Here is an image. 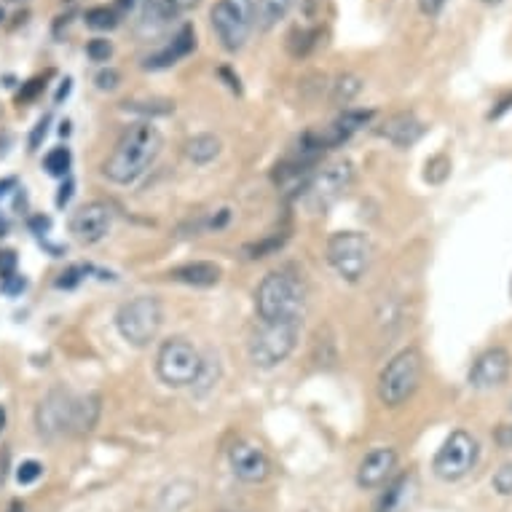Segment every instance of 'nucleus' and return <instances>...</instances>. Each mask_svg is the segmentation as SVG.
<instances>
[{"instance_id": "obj_1", "label": "nucleus", "mask_w": 512, "mask_h": 512, "mask_svg": "<svg viewBox=\"0 0 512 512\" xmlns=\"http://www.w3.org/2000/svg\"><path fill=\"white\" fill-rule=\"evenodd\" d=\"M161 148H164V137L156 126L145 124V121L129 126L102 164V172L118 185L135 183L153 167V161L159 159Z\"/></svg>"}, {"instance_id": "obj_2", "label": "nucleus", "mask_w": 512, "mask_h": 512, "mask_svg": "<svg viewBox=\"0 0 512 512\" xmlns=\"http://www.w3.org/2000/svg\"><path fill=\"white\" fill-rule=\"evenodd\" d=\"M306 306V285L293 271H271L255 290V309L261 322L301 319Z\"/></svg>"}, {"instance_id": "obj_3", "label": "nucleus", "mask_w": 512, "mask_h": 512, "mask_svg": "<svg viewBox=\"0 0 512 512\" xmlns=\"http://www.w3.org/2000/svg\"><path fill=\"white\" fill-rule=\"evenodd\" d=\"M421 373H424V360L416 346H408L403 352H397L387 362V368L378 376V397L387 408H400L413 397L419 389Z\"/></svg>"}, {"instance_id": "obj_4", "label": "nucleus", "mask_w": 512, "mask_h": 512, "mask_svg": "<svg viewBox=\"0 0 512 512\" xmlns=\"http://www.w3.org/2000/svg\"><path fill=\"white\" fill-rule=\"evenodd\" d=\"M301 336V319H287V322H261L250 338V360L255 368L271 370L295 352Z\"/></svg>"}, {"instance_id": "obj_5", "label": "nucleus", "mask_w": 512, "mask_h": 512, "mask_svg": "<svg viewBox=\"0 0 512 512\" xmlns=\"http://www.w3.org/2000/svg\"><path fill=\"white\" fill-rule=\"evenodd\" d=\"M164 322V309L159 298L153 295H137L132 301H126L116 314V328L129 346L143 349L151 341H156Z\"/></svg>"}, {"instance_id": "obj_6", "label": "nucleus", "mask_w": 512, "mask_h": 512, "mask_svg": "<svg viewBox=\"0 0 512 512\" xmlns=\"http://www.w3.org/2000/svg\"><path fill=\"white\" fill-rule=\"evenodd\" d=\"M354 183V164L352 161H333L328 167L309 177V183L303 185L301 202L309 212L330 210L338 199H344L346 191Z\"/></svg>"}, {"instance_id": "obj_7", "label": "nucleus", "mask_w": 512, "mask_h": 512, "mask_svg": "<svg viewBox=\"0 0 512 512\" xmlns=\"http://www.w3.org/2000/svg\"><path fill=\"white\" fill-rule=\"evenodd\" d=\"M204 357L196 352V346L185 338H169L156 354V373L172 389L194 387L202 373Z\"/></svg>"}, {"instance_id": "obj_8", "label": "nucleus", "mask_w": 512, "mask_h": 512, "mask_svg": "<svg viewBox=\"0 0 512 512\" xmlns=\"http://www.w3.org/2000/svg\"><path fill=\"white\" fill-rule=\"evenodd\" d=\"M212 30L226 51H239L255 27V0H218L210 11Z\"/></svg>"}, {"instance_id": "obj_9", "label": "nucleus", "mask_w": 512, "mask_h": 512, "mask_svg": "<svg viewBox=\"0 0 512 512\" xmlns=\"http://www.w3.org/2000/svg\"><path fill=\"white\" fill-rule=\"evenodd\" d=\"M373 261L370 239L360 231H338L328 242V263L346 282H360Z\"/></svg>"}, {"instance_id": "obj_10", "label": "nucleus", "mask_w": 512, "mask_h": 512, "mask_svg": "<svg viewBox=\"0 0 512 512\" xmlns=\"http://www.w3.org/2000/svg\"><path fill=\"white\" fill-rule=\"evenodd\" d=\"M478 454V440H475L470 432L456 429V432H451L448 440L440 445V451L435 454V462H432V470H435V475L440 480L454 483V480H462L464 475H470L472 467L478 464Z\"/></svg>"}, {"instance_id": "obj_11", "label": "nucleus", "mask_w": 512, "mask_h": 512, "mask_svg": "<svg viewBox=\"0 0 512 512\" xmlns=\"http://www.w3.org/2000/svg\"><path fill=\"white\" fill-rule=\"evenodd\" d=\"M73 405H76V397L70 392L51 389L38 405V411H35L38 432L43 437H51V440L62 435H73Z\"/></svg>"}, {"instance_id": "obj_12", "label": "nucleus", "mask_w": 512, "mask_h": 512, "mask_svg": "<svg viewBox=\"0 0 512 512\" xmlns=\"http://www.w3.org/2000/svg\"><path fill=\"white\" fill-rule=\"evenodd\" d=\"M510 368V352H507L504 346H491V349H486V352L480 354L478 360L472 362L467 381H470L472 389L502 387L504 381H507V376H510Z\"/></svg>"}, {"instance_id": "obj_13", "label": "nucleus", "mask_w": 512, "mask_h": 512, "mask_svg": "<svg viewBox=\"0 0 512 512\" xmlns=\"http://www.w3.org/2000/svg\"><path fill=\"white\" fill-rule=\"evenodd\" d=\"M110 228H113V207L105 202L84 204L70 220V231L84 244L102 242L110 234Z\"/></svg>"}, {"instance_id": "obj_14", "label": "nucleus", "mask_w": 512, "mask_h": 512, "mask_svg": "<svg viewBox=\"0 0 512 512\" xmlns=\"http://www.w3.org/2000/svg\"><path fill=\"white\" fill-rule=\"evenodd\" d=\"M228 462H231V470H234L236 478L244 480V483H263L271 472L269 456L263 454V448H258L255 443H247V440H239V443L231 445Z\"/></svg>"}, {"instance_id": "obj_15", "label": "nucleus", "mask_w": 512, "mask_h": 512, "mask_svg": "<svg viewBox=\"0 0 512 512\" xmlns=\"http://www.w3.org/2000/svg\"><path fill=\"white\" fill-rule=\"evenodd\" d=\"M397 467V454L392 448H376L370 451L365 459L360 462V470H357V486L370 491V488H381L392 478V472Z\"/></svg>"}, {"instance_id": "obj_16", "label": "nucleus", "mask_w": 512, "mask_h": 512, "mask_svg": "<svg viewBox=\"0 0 512 512\" xmlns=\"http://www.w3.org/2000/svg\"><path fill=\"white\" fill-rule=\"evenodd\" d=\"M376 132L392 145H397V148H411L424 137L427 126L421 124L413 113H395V116H389L384 124L378 126Z\"/></svg>"}, {"instance_id": "obj_17", "label": "nucleus", "mask_w": 512, "mask_h": 512, "mask_svg": "<svg viewBox=\"0 0 512 512\" xmlns=\"http://www.w3.org/2000/svg\"><path fill=\"white\" fill-rule=\"evenodd\" d=\"M196 49V33L194 27L191 25H183L180 27V33L172 38V41L164 46V49H159L153 57H148L143 62L145 70H167L172 68V65H177L180 59L188 57L191 51Z\"/></svg>"}, {"instance_id": "obj_18", "label": "nucleus", "mask_w": 512, "mask_h": 512, "mask_svg": "<svg viewBox=\"0 0 512 512\" xmlns=\"http://www.w3.org/2000/svg\"><path fill=\"white\" fill-rule=\"evenodd\" d=\"M413 488H416V478L413 475H400L387 486V491L381 494L376 504V512H405V507L411 504Z\"/></svg>"}, {"instance_id": "obj_19", "label": "nucleus", "mask_w": 512, "mask_h": 512, "mask_svg": "<svg viewBox=\"0 0 512 512\" xmlns=\"http://www.w3.org/2000/svg\"><path fill=\"white\" fill-rule=\"evenodd\" d=\"M220 266L210 261H196V263H185L180 269H175L169 277L175 279V282H183V285L191 287H212L220 282Z\"/></svg>"}, {"instance_id": "obj_20", "label": "nucleus", "mask_w": 512, "mask_h": 512, "mask_svg": "<svg viewBox=\"0 0 512 512\" xmlns=\"http://www.w3.org/2000/svg\"><path fill=\"white\" fill-rule=\"evenodd\" d=\"M177 17H180V11L175 9L172 0H140V25H143V30L156 33V30L167 27Z\"/></svg>"}, {"instance_id": "obj_21", "label": "nucleus", "mask_w": 512, "mask_h": 512, "mask_svg": "<svg viewBox=\"0 0 512 512\" xmlns=\"http://www.w3.org/2000/svg\"><path fill=\"white\" fill-rule=\"evenodd\" d=\"M97 419H100V397H76V405H73V435L92 432L97 427Z\"/></svg>"}, {"instance_id": "obj_22", "label": "nucleus", "mask_w": 512, "mask_h": 512, "mask_svg": "<svg viewBox=\"0 0 512 512\" xmlns=\"http://www.w3.org/2000/svg\"><path fill=\"white\" fill-rule=\"evenodd\" d=\"M295 0H255V25L261 30H274L290 14Z\"/></svg>"}, {"instance_id": "obj_23", "label": "nucleus", "mask_w": 512, "mask_h": 512, "mask_svg": "<svg viewBox=\"0 0 512 512\" xmlns=\"http://www.w3.org/2000/svg\"><path fill=\"white\" fill-rule=\"evenodd\" d=\"M220 140L215 135H196L185 143V159L194 164H210L212 159H218Z\"/></svg>"}, {"instance_id": "obj_24", "label": "nucleus", "mask_w": 512, "mask_h": 512, "mask_svg": "<svg viewBox=\"0 0 512 512\" xmlns=\"http://www.w3.org/2000/svg\"><path fill=\"white\" fill-rule=\"evenodd\" d=\"M362 92V81L352 73H344V76L336 78V84H333V94H330V100L336 102V105H349V102Z\"/></svg>"}, {"instance_id": "obj_25", "label": "nucleus", "mask_w": 512, "mask_h": 512, "mask_svg": "<svg viewBox=\"0 0 512 512\" xmlns=\"http://www.w3.org/2000/svg\"><path fill=\"white\" fill-rule=\"evenodd\" d=\"M121 22V14L116 9H108V6H94V9L86 11V25L92 30H113Z\"/></svg>"}, {"instance_id": "obj_26", "label": "nucleus", "mask_w": 512, "mask_h": 512, "mask_svg": "<svg viewBox=\"0 0 512 512\" xmlns=\"http://www.w3.org/2000/svg\"><path fill=\"white\" fill-rule=\"evenodd\" d=\"M70 161H73V156H70L68 148H54L51 153H46V161H43V167H46V172L54 177H65L68 175L70 169Z\"/></svg>"}, {"instance_id": "obj_27", "label": "nucleus", "mask_w": 512, "mask_h": 512, "mask_svg": "<svg viewBox=\"0 0 512 512\" xmlns=\"http://www.w3.org/2000/svg\"><path fill=\"white\" fill-rule=\"evenodd\" d=\"M448 175H451V161H448L445 153H440V156L427 161V172H424V177H427L429 183H443Z\"/></svg>"}, {"instance_id": "obj_28", "label": "nucleus", "mask_w": 512, "mask_h": 512, "mask_svg": "<svg viewBox=\"0 0 512 512\" xmlns=\"http://www.w3.org/2000/svg\"><path fill=\"white\" fill-rule=\"evenodd\" d=\"M285 242H287V234L271 236V239H266V242L250 244V247H247V258H252V261H255V258H266L269 252L279 250V247H282Z\"/></svg>"}, {"instance_id": "obj_29", "label": "nucleus", "mask_w": 512, "mask_h": 512, "mask_svg": "<svg viewBox=\"0 0 512 512\" xmlns=\"http://www.w3.org/2000/svg\"><path fill=\"white\" fill-rule=\"evenodd\" d=\"M41 475H43V464L33 462V459H30V462L19 464L17 480L22 483V486H30V483H35V480L41 478Z\"/></svg>"}, {"instance_id": "obj_30", "label": "nucleus", "mask_w": 512, "mask_h": 512, "mask_svg": "<svg viewBox=\"0 0 512 512\" xmlns=\"http://www.w3.org/2000/svg\"><path fill=\"white\" fill-rule=\"evenodd\" d=\"M86 54H89L94 62H108L110 54H113V46H110V41H105V38H94V41H89V46H86Z\"/></svg>"}, {"instance_id": "obj_31", "label": "nucleus", "mask_w": 512, "mask_h": 512, "mask_svg": "<svg viewBox=\"0 0 512 512\" xmlns=\"http://www.w3.org/2000/svg\"><path fill=\"white\" fill-rule=\"evenodd\" d=\"M494 488L499 491L502 496H510L512 494V464H504L502 470H496L494 475Z\"/></svg>"}, {"instance_id": "obj_32", "label": "nucleus", "mask_w": 512, "mask_h": 512, "mask_svg": "<svg viewBox=\"0 0 512 512\" xmlns=\"http://www.w3.org/2000/svg\"><path fill=\"white\" fill-rule=\"evenodd\" d=\"M94 81H97V89H102V92H113V89L118 86V81H121V76H118L113 68H108V70H100Z\"/></svg>"}, {"instance_id": "obj_33", "label": "nucleus", "mask_w": 512, "mask_h": 512, "mask_svg": "<svg viewBox=\"0 0 512 512\" xmlns=\"http://www.w3.org/2000/svg\"><path fill=\"white\" fill-rule=\"evenodd\" d=\"M445 3H448V0H419V9L424 17H437V14L445 9Z\"/></svg>"}, {"instance_id": "obj_34", "label": "nucleus", "mask_w": 512, "mask_h": 512, "mask_svg": "<svg viewBox=\"0 0 512 512\" xmlns=\"http://www.w3.org/2000/svg\"><path fill=\"white\" fill-rule=\"evenodd\" d=\"M86 269H68L62 277L57 279V287H76L78 282H81V277L78 274H84Z\"/></svg>"}, {"instance_id": "obj_35", "label": "nucleus", "mask_w": 512, "mask_h": 512, "mask_svg": "<svg viewBox=\"0 0 512 512\" xmlns=\"http://www.w3.org/2000/svg\"><path fill=\"white\" fill-rule=\"evenodd\" d=\"M43 86H46V81H43V78H33V81H30V84H27V89L22 94H19V102H27V100H33L35 94L41 92Z\"/></svg>"}, {"instance_id": "obj_36", "label": "nucleus", "mask_w": 512, "mask_h": 512, "mask_svg": "<svg viewBox=\"0 0 512 512\" xmlns=\"http://www.w3.org/2000/svg\"><path fill=\"white\" fill-rule=\"evenodd\" d=\"M3 290L11 295L19 293V290H25V279L17 277V274H9V277H6V282H3Z\"/></svg>"}, {"instance_id": "obj_37", "label": "nucleus", "mask_w": 512, "mask_h": 512, "mask_svg": "<svg viewBox=\"0 0 512 512\" xmlns=\"http://www.w3.org/2000/svg\"><path fill=\"white\" fill-rule=\"evenodd\" d=\"M46 126H49V118H43L41 124H38V129H35V135L30 137V151H35L38 143H41V137H46Z\"/></svg>"}, {"instance_id": "obj_38", "label": "nucleus", "mask_w": 512, "mask_h": 512, "mask_svg": "<svg viewBox=\"0 0 512 512\" xmlns=\"http://www.w3.org/2000/svg\"><path fill=\"white\" fill-rule=\"evenodd\" d=\"M496 440L504 445V448H512V427H502L496 432Z\"/></svg>"}, {"instance_id": "obj_39", "label": "nucleus", "mask_w": 512, "mask_h": 512, "mask_svg": "<svg viewBox=\"0 0 512 512\" xmlns=\"http://www.w3.org/2000/svg\"><path fill=\"white\" fill-rule=\"evenodd\" d=\"M59 191H62V194H59L57 204H59V207H65V204H68V199H70V194H73V180H68V183L62 185Z\"/></svg>"}, {"instance_id": "obj_40", "label": "nucleus", "mask_w": 512, "mask_h": 512, "mask_svg": "<svg viewBox=\"0 0 512 512\" xmlns=\"http://www.w3.org/2000/svg\"><path fill=\"white\" fill-rule=\"evenodd\" d=\"M172 3H175V9L180 11V14H183V11L194 9V6H196V3H199V0H172Z\"/></svg>"}, {"instance_id": "obj_41", "label": "nucleus", "mask_w": 512, "mask_h": 512, "mask_svg": "<svg viewBox=\"0 0 512 512\" xmlns=\"http://www.w3.org/2000/svg\"><path fill=\"white\" fill-rule=\"evenodd\" d=\"M137 3H140V0H118L116 11H118V14H121V11H132Z\"/></svg>"}, {"instance_id": "obj_42", "label": "nucleus", "mask_w": 512, "mask_h": 512, "mask_svg": "<svg viewBox=\"0 0 512 512\" xmlns=\"http://www.w3.org/2000/svg\"><path fill=\"white\" fill-rule=\"evenodd\" d=\"M33 228H35V231H46V228H49V220H46V218H35L33 220Z\"/></svg>"}, {"instance_id": "obj_43", "label": "nucleus", "mask_w": 512, "mask_h": 512, "mask_svg": "<svg viewBox=\"0 0 512 512\" xmlns=\"http://www.w3.org/2000/svg\"><path fill=\"white\" fill-rule=\"evenodd\" d=\"M68 92H70V78H65V86H62V89H59V94H57V102L62 100V97H68Z\"/></svg>"}, {"instance_id": "obj_44", "label": "nucleus", "mask_w": 512, "mask_h": 512, "mask_svg": "<svg viewBox=\"0 0 512 512\" xmlns=\"http://www.w3.org/2000/svg\"><path fill=\"white\" fill-rule=\"evenodd\" d=\"M11 185H17V183H14V180H3V183H0V196L6 194V188H11Z\"/></svg>"}, {"instance_id": "obj_45", "label": "nucleus", "mask_w": 512, "mask_h": 512, "mask_svg": "<svg viewBox=\"0 0 512 512\" xmlns=\"http://www.w3.org/2000/svg\"><path fill=\"white\" fill-rule=\"evenodd\" d=\"M3 427H6V411L0 408V432H3Z\"/></svg>"}, {"instance_id": "obj_46", "label": "nucleus", "mask_w": 512, "mask_h": 512, "mask_svg": "<svg viewBox=\"0 0 512 512\" xmlns=\"http://www.w3.org/2000/svg\"><path fill=\"white\" fill-rule=\"evenodd\" d=\"M3 234H6V220L0 218V236H3Z\"/></svg>"}, {"instance_id": "obj_47", "label": "nucleus", "mask_w": 512, "mask_h": 512, "mask_svg": "<svg viewBox=\"0 0 512 512\" xmlns=\"http://www.w3.org/2000/svg\"><path fill=\"white\" fill-rule=\"evenodd\" d=\"M483 3H486V6H499L502 0H483Z\"/></svg>"}, {"instance_id": "obj_48", "label": "nucleus", "mask_w": 512, "mask_h": 512, "mask_svg": "<svg viewBox=\"0 0 512 512\" xmlns=\"http://www.w3.org/2000/svg\"><path fill=\"white\" fill-rule=\"evenodd\" d=\"M9 512H22V507H19V504H14V507H11Z\"/></svg>"}, {"instance_id": "obj_49", "label": "nucleus", "mask_w": 512, "mask_h": 512, "mask_svg": "<svg viewBox=\"0 0 512 512\" xmlns=\"http://www.w3.org/2000/svg\"><path fill=\"white\" fill-rule=\"evenodd\" d=\"M9 3H25V0H9Z\"/></svg>"}, {"instance_id": "obj_50", "label": "nucleus", "mask_w": 512, "mask_h": 512, "mask_svg": "<svg viewBox=\"0 0 512 512\" xmlns=\"http://www.w3.org/2000/svg\"><path fill=\"white\" fill-rule=\"evenodd\" d=\"M510 295H512V279H510Z\"/></svg>"}, {"instance_id": "obj_51", "label": "nucleus", "mask_w": 512, "mask_h": 512, "mask_svg": "<svg viewBox=\"0 0 512 512\" xmlns=\"http://www.w3.org/2000/svg\"><path fill=\"white\" fill-rule=\"evenodd\" d=\"M0 19H3V11H0Z\"/></svg>"}]
</instances>
